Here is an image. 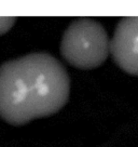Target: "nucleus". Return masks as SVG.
I'll list each match as a JSON object with an SVG mask.
<instances>
[{
    "instance_id": "7ed1b4c3",
    "label": "nucleus",
    "mask_w": 138,
    "mask_h": 147,
    "mask_svg": "<svg viewBox=\"0 0 138 147\" xmlns=\"http://www.w3.org/2000/svg\"><path fill=\"white\" fill-rule=\"evenodd\" d=\"M110 52L120 68L138 76V16L123 18L118 23Z\"/></svg>"
},
{
    "instance_id": "20e7f679",
    "label": "nucleus",
    "mask_w": 138,
    "mask_h": 147,
    "mask_svg": "<svg viewBox=\"0 0 138 147\" xmlns=\"http://www.w3.org/2000/svg\"><path fill=\"white\" fill-rule=\"evenodd\" d=\"M16 18L12 16H1L0 18V36L5 35L13 27Z\"/></svg>"
},
{
    "instance_id": "f03ea898",
    "label": "nucleus",
    "mask_w": 138,
    "mask_h": 147,
    "mask_svg": "<svg viewBox=\"0 0 138 147\" xmlns=\"http://www.w3.org/2000/svg\"><path fill=\"white\" fill-rule=\"evenodd\" d=\"M110 40L106 29L92 18L74 20L65 30L60 53L69 64L80 69H93L107 60Z\"/></svg>"
},
{
    "instance_id": "f257e3e1",
    "label": "nucleus",
    "mask_w": 138,
    "mask_h": 147,
    "mask_svg": "<svg viewBox=\"0 0 138 147\" xmlns=\"http://www.w3.org/2000/svg\"><path fill=\"white\" fill-rule=\"evenodd\" d=\"M70 94L64 65L48 53H31L0 66V118L23 125L60 110Z\"/></svg>"
}]
</instances>
